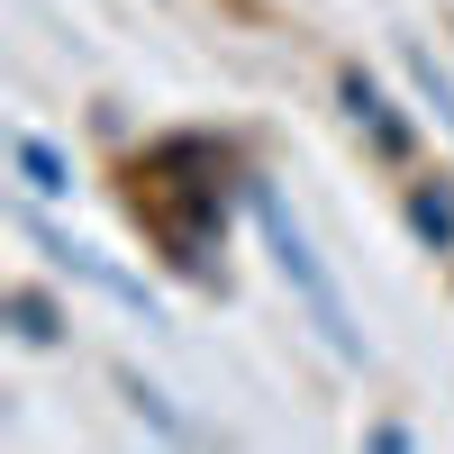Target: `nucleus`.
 <instances>
[{
	"instance_id": "nucleus-1",
	"label": "nucleus",
	"mask_w": 454,
	"mask_h": 454,
	"mask_svg": "<svg viewBox=\"0 0 454 454\" xmlns=\"http://www.w3.org/2000/svg\"><path fill=\"white\" fill-rule=\"evenodd\" d=\"M246 209H254V227H263V254H273V273L291 282V300H300V309H309L318 346H327L336 364H364V336H355V309H346V282L327 273V254H318V237H309V227H300V209L282 200V182L246 173Z\"/></svg>"
},
{
	"instance_id": "nucleus-2",
	"label": "nucleus",
	"mask_w": 454,
	"mask_h": 454,
	"mask_svg": "<svg viewBox=\"0 0 454 454\" xmlns=\"http://www.w3.org/2000/svg\"><path fill=\"white\" fill-rule=\"evenodd\" d=\"M19 227H27V246L46 254V263H55L64 282H82V291H100V300H119L128 318H145V327H164V300L145 291L137 273H119V263H109V254H91L82 237H64V227L46 218V200H27V209H19Z\"/></svg>"
},
{
	"instance_id": "nucleus-3",
	"label": "nucleus",
	"mask_w": 454,
	"mask_h": 454,
	"mask_svg": "<svg viewBox=\"0 0 454 454\" xmlns=\"http://www.w3.org/2000/svg\"><path fill=\"white\" fill-rule=\"evenodd\" d=\"M336 100H346V128H355L382 164H409V155H419V119H409V109H400L382 82H372L364 64H346V73H336Z\"/></svg>"
},
{
	"instance_id": "nucleus-4",
	"label": "nucleus",
	"mask_w": 454,
	"mask_h": 454,
	"mask_svg": "<svg viewBox=\"0 0 454 454\" xmlns=\"http://www.w3.org/2000/svg\"><path fill=\"white\" fill-rule=\"evenodd\" d=\"M400 218H409V237H419L427 254L454 263V173H419V182H400Z\"/></svg>"
},
{
	"instance_id": "nucleus-5",
	"label": "nucleus",
	"mask_w": 454,
	"mask_h": 454,
	"mask_svg": "<svg viewBox=\"0 0 454 454\" xmlns=\"http://www.w3.org/2000/svg\"><path fill=\"white\" fill-rule=\"evenodd\" d=\"M10 164H19V182H27V200H73V155H64V145L55 137H36V128H19L10 137Z\"/></svg>"
},
{
	"instance_id": "nucleus-6",
	"label": "nucleus",
	"mask_w": 454,
	"mask_h": 454,
	"mask_svg": "<svg viewBox=\"0 0 454 454\" xmlns=\"http://www.w3.org/2000/svg\"><path fill=\"white\" fill-rule=\"evenodd\" d=\"M0 318H10V336H19V346H64V327H73L55 300L36 291V282H19L10 300H0Z\"/></svg>"
},
{
	"instance_id": "nucleus-7",
	"label": "nucleus",
	"mask_w": 454,
	"mask_h": 454,
	"mask_svg": "<svg viewBox=\"0 0 454 454\" xmlns=\"http://www.w3.org/2000/svg\"><path fill=\"white\" fill-rule=\"evenodd\" d=\"M119 391H128V409H137V419L155 427V436H173V445H192V436H200V427H192V419L173 409V391H155L145 372H119Z\"/></svg>"
},
{
	"instance_id": "nucleus-8",
	"label": "nucleus",
	"mask_w": 454,
	"mask_h": 454,
	"mask_svg": "<svg viewBox=\"0 0 454 454\" xmlns=\"http://www.w3.org/2000/svg\"><path fill=\"white\" fill-rule=\"evenodd\" d=\"M400 73H409V91H419V109H436L445 137H454V73H445L427 46H409V55H400Z\"/></svg>"
},
{
	"instance_id": "nucleus-9",
	"label": "nucleus",
	"mask_w": 454,
	"mask_h": 454,
	"mask_svg": "<svg viewBox=\"0 0 454 454\" xmlns=\"http://www.w3.org/2000/svg\"><path fill=\"white\" fill-rule=\"evenodd\" d=\"M364 445H382V454H409V445H419V427H409V419H372V427H364Z\"/></svg>"
}]
</instances>
